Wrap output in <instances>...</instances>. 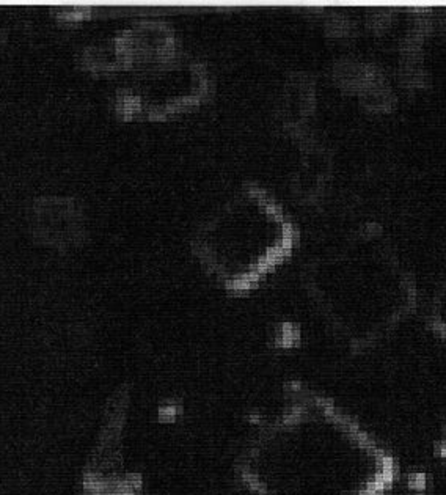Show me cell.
Returning a JSON list of instances; mask_svg holds the SVG:
<instances>
[{"instance_id": "6da1fadb", "label": "cell", "mask_w": 446, "mask_h": 495, "mask_svg": "<svg viewBox=\"0 0 446 495\" xmlns=\"http://www.w3.org/2000/svg\"><path fill=\"white\" fill-rule=\"evenodd\" d=\"M409 484H410V488H413V489L423 491L424 488H426V477L424 475H412L410 480H409Z\"/></svg>"}]
</instances>
